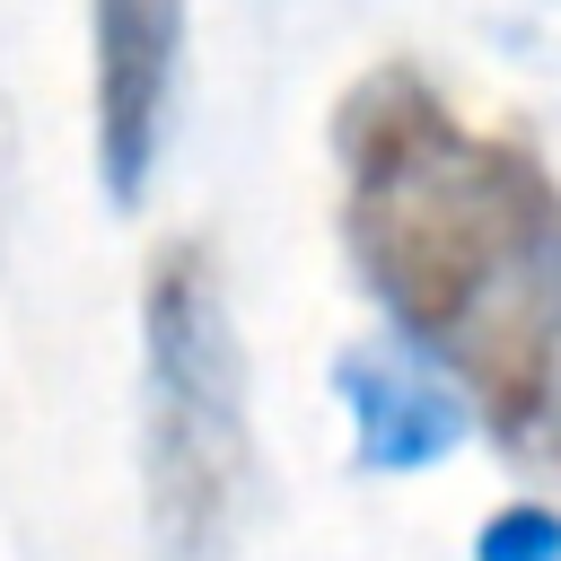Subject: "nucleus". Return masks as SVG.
Returning <instances> with one entry per match:
<instances>
[{"mask_svg": "<svg viewBox=\"0 0 561 561\" xmlns=\"http://www.w3.org/2000/svg\"><path fill=\"white\" fill-rule=\"evenodd\" d=\"M342 245L403 333L526 473H561V184L517 131L465 123L412 61L333 105Z\"/></svg>", "mask_w": 561, "mask_h": 561, "instance_id": "f257e3e1", "label": "nucleus"}, {"mask_svg": "<svg viewBox=\"0 0 561 561\" xmlns=\"http://www.w3.org/2000/svg\"><path fill=\"white\" fill-rule=\"evenodd\" d=\"M140 473L167 561H219L245 508V351L228 324L219 254L175 237L140 289Z\"/></svg>", "mask_w": 561, "mask_h": 561, "instance_id": "f03ea898", "label": "nucleus"}, {"mask_svg": "<svg viewBox=\"0 0 561 561\" xmlns=\"http://www.w3.org/2000/svg\"><path fill=\"white\" fill-rule=\"evenodd\" d=\"M88 53H96V184L114 210H140L184 70V0H88Z\"/></svg>", "mask_w": 561, "mask_h": 561, "instance_id": "7ed1b4c3", "label": "nucleus"}, {"mask_svg": "<svg viewBox=\"0 0 561 561\" xmlns=\"http://www.w3.org/2000/svg\"><path fill=\"white\" fill-rule=\"evenodd\" d=\"M333 394L351 412V456L359 473H421L447 465L473 430V403L403 342H351L333 359Z\"/></svg>", "mask_w": 561, "mask_h": 561, "instance_id": "20e7f679", "label": "nucleus"}, {"mask_svg": "<svg viewBox=\"0 0 561 561\" xmlns=\"http://www.w3.org/2000/svg\"><path fill=\"white\" fill-rule=\"evenodd\" d=\"M473 561H561V508H543V500L491 508L473 535Z\"/></svg>", "mask_w": 561, "mask_h": 561, "instance_id": "39448f33", "label": "nucleus"}]
</instances>
